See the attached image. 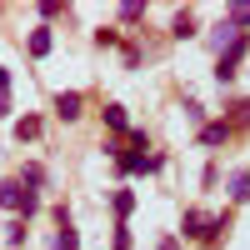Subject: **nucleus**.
Here are the masks:
<instances>
[{"mask_svg":"<svg viewBox=\"0 0 250 250\" xmlns=\"http://www.w3.org/2000/svg\"><path fill=\"white\" fill-rule=\"evenodd\" d=\"M0 210H5V215H15V220H25V225H30V220L40 215V195H30L25 185H20V180L10 175V180H0Z\"/></svg>","mask_w":250,"mask_h":250,"instance_id":"f257e3e1","label":"nucleus"},{"mask_svg":"<svg viewBox=\"0 0 250 250\" xmlns=\"http://www.w3.org/2000/svg\"><path fill=\"white\" fill-rule=\"evenodd\" d=\"M165 170V155L155 150V155H135V150H120L115 155V175L120 180H130V175H160Z\"/></svg>","mask_w":250,"mask_h":250,"instance_id":"f03ea898","label":"nucleus"},{"mask_svg":"<svg viewBox=\"0 0 250 250\" xmlns=\"http://www.w3.org/2000/svg\"><path fill=\"white\" fill-rule=\"evenodd\" d=\"M235 230V215L230 210H215L210 220H205V235H200V250H220L225 245V235Z\"/></svg>","mask_w":250,"mask_h":250,"instance_id":"7ed1b4c3","label":"nucleus"},{"mask_svg":"<svg viewBox=\"0 0 250 250\" xmlns=\"http://www.w3.org/2000/svg\"><path fill=\"white\" fill-rule=\"evenodd\" d=\"M195 140H200V150H225V145L235 140V130H230V125L215 115V120H205L200 130H195Z\"/></svg>","mask_w":250,"mask_h":250,"instance_id":"20e7f679","label":"nucleus"},{"mask_svg":"<svg viewBox=\"0 0 250 250\" xmlns=\"http://www.w3.org/2000/svg\"><path fill=\"white\" fill-rule=\"evenodd\" d=\"M50 110H55V120H65V125H75L80 115H85V95H80V90H60V95L50 100Z\"/></svg>","mask_w":250,"mask_h":250,"instance_id":"39448f33","label":"nucleus"},{"mask_svg":"<svg viewBox=\"0 0 250 250\" xmlns=\"http://www.w3.org/2000/svg\"><path fill=\"white\" fill-rule=\"evenodd\" d=\"M205 220H210V210H200V205H185L175 240H195V245H200V235H205Z\"/></svg>","mask_w":250,"mask_h":250,"instance_id":"423d86ee","label":"nucleus"},{"mask_svg":"<svg viewBox=\"0 0 250 250\" xmlns=\"http://www.w3.org/2000/svg\"><path fill=\"white\" fill-rule=\"evenodd\" d=\"M50 50H55V30H50V25H35V30L25 35V55H30V60H45Z\"/></svg>","mask_w":250,"mask_h":250,"instance_id":"0eeeda50","label":"nucleus"},{"mask_svg":"<svg viewBox=\"0 0 250 250\" xmlns=\"http://www.w3.org/2000/svg\"><path fill=\"white\" fill-rule=\"evenodd\" d=\"M225 195H230V205H250V165L225 175Z\"/></svg>","mask_w":250,"mask_h":250,"instance_id":"6e6552de","label":"nucleus"},{"mask_svg":"<svg viewBox=\"0 0 250 250\" xmlns=\"http://www.w3.org/2000/svg\"><path fill=\"white\" fill-rule=\"evenodd\" d=\"M15 180L25 185L30 195H40V190H45V185H50V170H45V165H40V160H25V165H20V175H15Z\"/></svg>","mask_w":250,"mask_h":250,"instance_id":"1a4fd4ad","label":"nucleus"},{"mask_svg":"<svg viewBox=\"0 0 250 250\" xmlns=\"http://www.w3.org/2000/svg\"><path fill=\"white\" fill-rule=\"evenodd\" d=\"M100 120H105V130H110L115 140H125V130H130V110H125L120 100H110V105L100 110Z\"/></svg>","mask_w":250,"mask_h":250,"instance_id":"9d476101","label":"nucleus"},{"mask_svg":"<svg viewBox=\"0 0 250 250\" xmlns=\"http://www.w3.org/2000/svg\"><path fill=\"white\" fill-rule=\"evenodd\" d=\"M40 130H45V120H40V115H15V120H10V135H15L20 145L40 140Z\"/></svg>","mask_w":250,"mask_h":250,"instance_id":"9b49d317","label":"nucleus"},{"mask_svg":"<svg viewBox=\"0 0 250 250\" xmlns=\"http://www.w3.org/2000/svg\"><path fill=\"white\" fill-rule=\"evenodd\" d=\"M200 35V20H195V10L185 5V10H175V20H170V40H195Z\"/></svg>","mask_w":250,"mask_h":250,"instance_id":"f8f14e48","label":"nucleus"},{"mask_svg":"<svg viewBox=\"0 0 250 250\" xmlns=\"http://www.w3.org/2000/svg\"><path fill=\"white\" fill-rule=\"evenodd\" d=\"M220 20H225V25H230L235 35H250V0H230Z\"/></svg>","mask_w":250,"mask_h":250,"instance_id":"ddd939ff","label":"nucleus"},{"mask_svg":"<svg viewBox=\"0 0 250 250\" xmlns=\"http://www.w3.org/2000/svg\"><path fill=\"white\" fill-rule=\"evenodd\" d=\"M225 125H230V130L240 135V130H250V95H240V100H230V105H225V115H220Z\"/></svg>","mask_w":250,"mask_h":250,"instance_id":"4468645a","label":"nucleus"},{"mask_svg":"<svg viewBox=\"0 0 250 250\" xmlns=\"http://www.w3.org/2000/svg\"><path fill=\"white\" fill-rule=\"evenodd\" d=\"M130 210H135V190H130V185H115V190H110V215L125 225V220H130Z\"/></svg>","mask_w":250,"mask_h":250,"instance_id":"2eb2a0df","label":"nucleus"},{"mask_svg":"<svg viewBox=\"0 0 250 250\" xmlns=\"http://www.w3.org/2000/svg\"><path fill=\"white\" fill-rule=\"evenodd\" d=\"M90 40H95L100 50H120V40H125V35H120V25H95V35H90Z\"/></svg>","mask_w":250,"mask_h":250,"instance_id":"dca6fc26","label":"nucleus"},{"mask_svg":"<svg viewBox=\"0 0 250 250\" xmlns=\"http://www.w3.org/2000/svg\"><path fill=\"white\" fill-rule=\"evenodd\" d=\"M25 240H30V230H25V220H15V215H10V220H5V250H20Z\"/></svg>","mask_w":250,"mask_h":250,"instance_id":"f3484780","label":"nucleus"},{"mask_svg":"<svg viewBox=\"0 0 250 250\" xmlns=\"http://www.w3.org/2000/svg\"><path fill=\"white\" fill-rule=\"evenodd\" d=\"M145 20V0H120V25H140Z\"/></svg>","mask_w":250,"mask_h":250,"instance_id":"a211bd4d","label":"nucleus"},{"mask_svg":"<svg viewBox=\"0 0 250 250\" xmlns=\"http://www.w3.org/2000/svg\"><path fill=\"white\" fill-rule=\"evenodd\" d=\"M50 250H80V230H75V225H60V230H55V245Z\"/></svg>","mask_w":250,"mask_h":250,"instance_id":"6ab92c4d","label":"nucleus"},{"mask_svg":"<svg viewBox=\"0 0 250 250\" xmlns=\"http://www.w3.org/2000/svg\"><path fill=\"white\" fill-rule=\"evenodd\" d=\"M35 10H40V25H50V20H60V15H65L70 5H65V0H40Z\"/></svg>","mask_w":250,"mask_h":250,"instance_id":"aec40b11","label":"nucleus"},{"mask_svg":"<svg viewBox=\"0 0 250 250\" xmlns=\"http://www.w3.org/2000/svg\"><path fill=\"white\" fill-rule=\"evenodd\" d=\"M120 55H125V70H140V60H145L140 40H120Z\"/></svg>","mask_w":250,"mask_h":250,"instance_id":"412c9836","label":"nucleus"},{"mask_svg":"<svg viewBox=\"0 0 250 250\" xmlns=\"http://www.w3.org/2000/svg\"><path fill=\"white\" fill-rule=\"evenodd\" d=\"M230 40H235V30H230V25H225V20H220V25H215V30H210V50H215V55H220V50H225V45H230Z\"/></svg>","mask_w":250,"mask_h":250,"instance_id":"4be33fe9","label":"nucleus"},{"mask_svg":"<svg viewBox=\"0 0 250 250\" xmlns=\"http://www.w3.org/2000/svg\"><path fill=\"white\" fill-rule=\"evenodd\" d=\"M180 110H185V120H190V125H195V130H200V125H205V120H210V115H205V105H200V100H185V105H180Z\"/></svg>","mask_w":250,"mask_h":250,"instance_id":"5701e85b","label":"nucleus"},{"mask_svg":"<svg viewBox=\"0 0 250 250\" xmlns=\"http://www.w3.org/2000/svg\"><path fill=\"white\" fill-rule=\"evenodd\" d=\"M130 245H135L130 225H120V220H115V235H110V250H130Z\"/></svg>","mask_w":250,"mask_h":250,"instance_id":"b1692460","label":"nucleus"},{"mask_svg":"<svg viewBox=\"0 0 250 250\" xmlns=\"http://www.w3.org/2000/svg\"><path fill=\"white\" fill-rule=\"evenodd\" d=\"M50 215H55V225H75V215H70V205H65V200L50 205Z\"/></svg>","mask_w":250,"mask_h":250,"instance_id":"393cba45","label":"nucleus"},{"mask_svg":"<svg viewBox=\"0 0 250 250\" xmlns=\"http://www.w3.org/2000/svg\"><path fill=\"white\" fill-rule=\"evenodd\" d=\"M100 150H105V155H110V160H115V155H120V150H125V140H115V135H105V145H100Z\"/></svg>","mask_w":250,"mask_h":250,"instance_id":"a878e982","label":"nucleus"},{"mask_svg":"<svg viewBox=\"0 0 250 250\" xmlns=\"http://www.w3.org/2000/svg\"><path fill=\"white\" fill-rule=\"evenodd\" d=\"M15 115V105H10V95H0V120H10Z\"/></svg>","mask_w":250,"mask_h":250,"instance_id":"bb28decb","label":"nucleus"},{"mask_svg":"<svg viewBox=\"0 0 250 250\" xmlns=\"http://www.w3.org/2000/svg\"><path fill=\"white\" fill-rule=\"evenodd\" d=\"M155 250H180V240H175V235H160V245H155Z\"/></svg>","mask_w":250,"mask_h":250,"instance_id":"cd10ccee","label":"nucleus"}]
</instances>
